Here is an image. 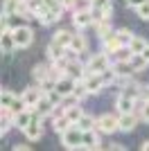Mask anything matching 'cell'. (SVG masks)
I'll return each mask as SVG.
<instances>
[{
	"instance_id": "d4e9b609",
	"label": "cell",
	"mask_w": 149,
	"mask_h": 151,
	"mask_svg": "<svg viewBox=\"0 0 149 151\" xmlns=\"http://www.w3.org/2000/svg\"><path fill=\"white\" fill-rule=\"evenodd\" d=\"M95 27H97V36H99V38H106V36H111V34H113V29H111V18L95 23Z\"/></svg>"
},
{
	"instance_id": "ba28073f",
	"label": "cell",
	"mask_w": 149,
	"mask_h": 151,
	"mask_svg": "<svg viewBox=\"0 0 149 151\" xmlns=\"http://www.w3.org/2000/svg\"><path fill=\"white\" fill-rule=\"evenodd\" d=\"M140 120H142V117H140L136 111H131V113H120V131H124V133L133 131Z\"/></svg>"
},
{
	"instance_id": "7402d4cb",
	"label": "cell",
	"mask_w": 149,
	"mask_h": 151,
	"mask_svg": "<svg viewBox=\"0 0 149 151\" xmlns=\"http://www.w3.org/2000/svg\"><path fill=\"white\" fill-rule=\"evenodd\" d=\"M70 126H72V122L68 120V117H66V115H59V117H54V120H52V129H54L56 133H59V135H61L63 131H66V129H70Z\"/></svg>"
},
{
	"instance_id": "5b68a950",
	"label": "cell",
	"mask_w": 149,
	"mask_h": 151,
	"mask_svg": "<svg viewBox=\"0 0 149 151\" xmlns=\"http://www.w3.org/2000/svg\"><path fill=\"white\" fill-rule=\"evenodd\" d=\"M14 38H16L18 47H30L34 43V32L27 25H18V27H14Z\"/></svg>"
},
{
	"instance_id": "2e32d148",
	"label": "cell",
	"mask_w": 149,
	"mask_h": 151,
	"mask_svg": "<svg viewBox=\"0 0 149 151\" xmlns=\"http://www.w3.org/2000/svg\"><path fill=\"white\" fill-rule=\"evenodd\" d=\"M43 95H45V90L41 88V86H38V88H25L23 90V99L27 101V106H30V108H34Z\"/></svg>"
},
{
	"instance_id": "5bb4252c",
	"label": "cell",
	"mask_w": 149,
	"mask_h": 151,
	"mask_svg": "<svg viewBox=\"0 0 149 151\" xmlns=\"http://www.w3.org/2000/svg\"><path fill=\"white\" fill-rule=\"evenodd\" d=\"M66 50H68L66 45H61L59 41H54V38H52V41L48 43V59H50L52 63H54V61H59V59H63V57H66Z\"/></svg>"
},
{
	"instance_id": "e575fe53",
	"label": "cell",
	"mask_w": 149,
	"mask_h": 151,
	"mask_svg": "<svg viewBox=\"0 0 149 151\" xmlns=\"http://www.w3.org/2000/svg\"><path fill=\"white\" fill-rule=\"evenodd\" d=\"M93 7H104V9H111V0H93Z\"/></svg>"
},
{
	"instance_id": "8d00e7d4",
	"label": "cell",
	"mask_w": 149,
	"mask_h": 151,
	"mask_svg": "<svg viewBox=\"0 0 149 151\" xmlns=\"http://www.w3.org/2000/svg\"><path fill=\"white\" fill-rule=\"evenodd\" d=\"M142 2H147V0H127V5H129V7H133V9H136V7H140Z\"/></svg>"
},
{
	"instance_id": "d6986e66",
	"label": "cell",
	"mask_w": 149,
	"mask_h": 151,
	"mask_svg": "<svg viewBox=\"0 0 149 151\" xmlns=\"http://www.w3.org/2000/svg\"><path fill=\"white\" fill-rule=\"evenodd\" d=\"M68 47H72L77 54L86 52V50H88V41H86V36H84V34H72V41H70Z\"/></svg>"
},
{
	"instance_id": "277c9868",
	"label": "cell",
	"mask_w": 149,
	"mask_h": 151,
	"mask_svg": "<svg viewBox=\"0 0 149 151\" xmlns=\"http://www.w3.org/2000/svg\"><path fill=\"white\" fill-rule=\"evenodd\" d=\"M111 54L108 52H99V54H93V57L88 59L86 63V72H102V70H106L108 65H111Z\"/></svg>"
},
{
	"instance_id": "ffe728a7",
	"label": "cell",
	"mask_w": 149,
	"mask_h": 151,
	"mask_svg": "<svg viewBox=\"0 0 149 151\" xmlns=\"http://www.w3.org/2000/svg\"><path fill=\"white\" fill-rule=\"evenodd\" d=\"M50 65H43V63H38V65H34V68H32V77H34V79H36L38 83H43L45 79H50Z\"/></svg>"
},
{
	"instance_id": "30bf717a",
	"label": "cell",
	"mask_w": 149,
	"mask_h": 151,
	"mask_svg": "<svg viewBox=\"0 0 149 151\" xmlns=\"http://www.w3.org/2000/svg\"><path fill=\"white\" fill-rule=\"evenodd\" d=\"M74 86H77V79H72V77H68V75H63L61 79H56V83H54V88L59 90L63 97H72Z\"/></svg>"
},
{
	"instance_id": "8992f818",
	"label": "cell",
	"mask_w": 149,
	"mask_h": 151,
	"mask_svg": "<svg viewBox=\"0 0 149 151\" xmlns=\"http://www.w3.org/2000/svg\"><path fill=\"white\" fill-rule=\"evenodd\" d=\"M72 23H74V27H79V29H84V27H88L90 23H95V20H93V12H90V7H81V9H74V12H72Z\"/></svg>"
},
{
	"instance_id": "3957f363",
	"label": "cell",
	"mask_w": 149,
	"mask_h": 151,
	"mask_svg": "<svg viewBox=\"0 0 149 151\" xmlns=\"http://www.w3.org/2000/svg\"><path fill=\"white\" fill-rule=\"evenodd\" d=\"M0 47H2V54L9 57L18 45H16V38H14V29L9 27L7 18H2V36H0Z\"/></svg>"
},
{
	"instance_id": "52a82bcc",
	"label": "cell",
	"mask_w": 149,
	"mask_h": 151,
	"mask_svg": "<svg viewBox=\"0 0 149 151\" xmlns=\"http://www.w3.org/2000/svg\"><path fill=\"white\" fill-rule=\"evenodd\" d=\"M84 83H86V88L90 95H97L104 90V79H102V75L99 72H86V77H84Z\"/></svg>"
},
{
	"instance_id": "f35d334b",
	"label": "cell",
	"mask_w": 149,
	"mask_h": 151,
	"mask_svg": "<svg viewBox=\"0 0 149 151\" xmlns=\"http://www.w3.org/2000/svg\"><path fill=\"white\" fill-rule=\"evenodd\" d=\"M142 57H145V59H147V61H149V45H147V47H145V50H142Z\"/></svg>"
},
{
	"instance_id": "d6a6232c",
	"label": "cell",
	"mask_w": 149,
	"mask_h": 151,
	"mask_svg": "<svg viewBox=\"0 0 149 151\" xmlns=\"http://www.w3.org/2000/svg\"><path fill=\"white\" fill-rule=\"evenodd\" d=\"M140 117H142V120L149 124V99H145V101H142V108H140Z\"/></svg>"
},
{
	"instance_id": "f1b7e54d",
	"label": "cell",
	"mask_w": 149,
	"mask_h": 151,
	"mask_svg": "<svg viewBox=\"0 0 149 151\" xmlns=\"http://www.w3.org/2000/svg\"><path fill=\"white\" fill-rule=\"evenodd\" d=\"M54 41H59L61 45H66V47H68L70 41H72V32H68V29H59V32L54 34Z\"/></svg>"
},
{
	"instance_id": "603a6c76",
	"label": "cell",
	"mask_w": 149,
	"mask_h": 151,
	"mask_svg": "<svg viewBox=\"0 0 149 151\" xmlns=\"http://www.w3.org/2000/svg\"><path fill=\"white\" fill-rule=\"evenodd\" d=\"M99 75H102V79H104V83H106V86H111V83H115V81L120 79V72L115 70V65H108V68H106V70H102Z\"/></svg>"
},
{
	"instance_id": "8fae6325",
	"label": "cell",
	"mask_w": 149,
	"mask_h": 151,
	"mask_svg": "<svg viewBox=\"0 0 149 151\" xmlns=\"http://www.w3.org/2000/svg\"><path fill=\"white\" fill-rule=\"evenodd\" d=\"M25 135H27V140H38L41 135H43V122H41V115H34V120L30 122V126L25 129Z\"/></svg>"
},
{
	"instance_id": "4dcf8cb0",
	"label": "cell",
	"mask_w": 149,
	"mask_h": 151,
	"mask_svg": "<svg viewBox=\"0 0 149 151\" xmlns=\"http://www.w3.org/2000/svg\"><path fill=\"white\" fill-rule=\"evenodd\" d=\"M14 111V113H20V111H25V108H27V101L23 99V95H20V97H14V101H12V106H9Z\"/></svg>"
},
{
	"instance_id": "4316f807",
	"label": "cell",
	"mask_w": 149,
	"mask_h": 151,
	"mask_svg": "<svg viewBox=\"0 0 149 151\" xmlns=\"http://www.w3.org/2000/svg\"><path fill=\"white\" fill-rule=\"evenodd\" d=\"M95 124H97V120H95L93 115H86V113L81 115V120L77 122V126H79L81 131H88V129H95Z\"/></svg>"
},
{
	"instance_id": "60d3db41",
	"label": "cell",
	"mask_w": 149,
	"mask_h": 151,
	"mask_svg": "<svg viewBox=\"0 0 149 151\" xmlns=\"http://www.w3.org/2000/svg\"><path fill=\"white\" fill-rule=\"evenodd\" d=\"M12 2H18V0H12Z\"/></svg>"
},
{
	"instance_id": "d590c367",
	"label": "cell",
	"mask_w": 149,
	"mask_h": 151,
	"mask_svg": "<svg viewBox=\"0 0 149 151\" xmlns=\"http://www.w3.org/2000/svg\"><path fill=\"white\" fill-rule=\"evenodd\" d=\"M43 5L45 7H54V9H56V7H61V5H59V0H43ZM61 9H63V7H61Z\"/></svg>"
},
{
	"instance_id": "6da1fadb",
	"label": "cell",
	"mask_w": 149,
	"mask_h": 151,
	"mask_svg": "<svg viewBox=\"0 0 149 151\" xmlns=\"http://www.w3.org/2000/svg\"><path fill=\"white\" fill-rule=\"evenodd\" d=\"M81 140H84V131L77 124H72L61 133V145L66 149H81Z\"/></svg>"
},
{
	"instance_id": "74e56055",
	"label": "cell",
	"mask_w": 149,
	"mask_h": 151,
	"mask_svg": "<svg viewBox=\"0 0 149 151\" xmlns=\"http://www.w3.org/2000/svg\"><path fill=\"white\" fill-rule=\"evenodd\" d=\"M111 149H118V151H120V149H124V147L120 145V142H113V145H111Z\"/></svg>"
},
{
	"instance_id": "9a60e30c",
	"label": "cell",
	"mask_w": 149,
	"mask_h": 151,
	"mask_svg": "<svg viewBox=\"0 0 149 151\" xmlns=\"http://www.w3.org/2000/svg\"><path fill=\"white\" fill-rule=\"evenodd\" d=\"M34 115H36V111H34V108H25V111H20V113H16V117H14V120H16V129H20V131H25V129H27V126H30V122L34 120Z\"/></svg>"
},
{
	"instance_id": "4fadbf2b",
	"label": "cell",
	"mask_w": 149,
	"mask_h": 151,
	"mask_svg": "<svg viewBox=\"0 0 149 151\" xmlns=\"http://www.w3.org/2000/svg\"><path fill=\"white\" fill-rule=\"evenodd\" d=\"M136 97H129V95H118V99H115V108H118L120 113H131V111H136Z\"/></svg>"
},
{
	"instance_id": "83f0119b",
	"label": "cell",
	"mask_w": 149,
	"mask_h": 151,
	"mask_svg": "<svg viewBox=\"0 0 149 151\" xmlns=\"http://www.w3.org/2000/svg\"><path fill=\"white\" fill-rule=\"evenodd\" d=\"M14 97H16V95H14L9 88H2V93H0V106L9 108V106H12V101H14Z\"/></svg>"
},
{
	"instance_id": "ac0fdd59",
	"label": "cell",
	"mask_w": 149,
	"mask_h": 151,
	"mask_svg": "<svg viewBox=\"0 0 149 151\" xmlns=\"http://www.w3.org/2000/svg\"><path fill=\"white\" fill-rule=\"evenodd\" d=\"M102 45H104V52H108V54H115V52H118L120 47H124V45L120 43V38L115 36V32H113L111 36L102 38Z\"/></svg>"
},
{
	"instance_id": "44dd1931",
	"label": "cell",
	"mask_w": 149,
	"mask_h": 151,
	"mask_svg": "<svg viewBox=\"0 0 149 151\" xmlns=\"http://www.w3.org/2000/svg\"><path fill=\"white\" fill-rule=\"evenodd\" d=\"M63 115L68 117L72 124H77V122L81 120V115H84V111H81V106L79 104H72V106H68V108H63Z\"/></svg>"
},
{
	"instance_id": "484cf974",
	"label": "cell",
	"mask_w": 149,
	"mask_h": 151,
	"mask_svg": "<svg viewBox=\"0 0 149 151\" xmlns=\"http://www.w3.org/2000/svg\"><path fill=\"white\" fill-rule=\"evenodd\" d=\"M129 63H131V68H133V72H142V70L149 65V61L142 57V54H133Z\"/></svg>"
},
{
	"instance_id": "f546056e",
	"label": "cell",
	"mask_w": 149,
	"mask_h": 151,
	"mask_svg": "<svg viewBox=\"0 0 149 151\" xmlns=\"http://www.w3.org/2000/svg\"><path fill=\"white\" fill-rule=\"evenodd\" d=\"M115 36L120 38V43H122L124 47H129L131 38H133V32H131V29H118V32H115Z\"/></svg>"
},
{
	"instance_id": "9c48e42d",
	"label": "cell",
	"mask_w": 149,
	"mask_h": 151,
	"mask_svg": "<svg viewBox=\"0 0 149 151\" xmlns=\"http://www.w3.org/2000/svg\"><path fill=\"white\" fill-rule=\"evenodd\" d=\"M66 75L79 81V79H84V77H86V65H84L79 59H68V65H66Z\"/></svg>"
},
{
	"instance_id": "cb8c5ba5",
	"label": "cell",
	"mask_w": 149,
	"mask_h": 151,
	"mask_svg": "<svg viewBox=\"0 0 149 151\" xmlns=\"http://www.w3.org/2000/svg\"><path fill=\"white\" fill-rule=\"evenodd\" d=\"M149 45V41L147 38H142V36H133L131 38V43H129V50L133 52V54H142V50Z\"/></svg>"
},
{
	"instance_id": "7c38bea8",
	"label": "cell",
	"mask_w": 149,
	"mask_h": 151,
	"mask_svg": "<svg viewBox=\"0 0 149 151\" xmlns=\"http://www.w3.org/2000/svg\"><path fill=\"white\" fill-rule=\"evenodd\" d=\"M99 131L97 129H88L84 131V140H81V149H99Z\"/></svg>"
},
{
	"instance_id": "836d02e7",
	"label": "cell",
	"mask_w": 149,
	"mask_h": 151,
	"mask_svg": "<svg viewBox=\"0 0 149 151\" xmlns=\"http://www.w3.org/2000/svg\"><path fill=\"white\" fill-rule=\"evenodd\" d=\"M149 99V83H145V86H140V101Z\"/></svg>"
},
{
	"instance_id": "1f68e13d",
	"label": "cell",
	"mask_w": 149,
	"mask_h": 151,
	"mask_svg": "<svg viewBox=\"0 0 149 151\" xmlns=\"http://www.w3.org/2000/svg\"><path fill=\"white\" fill-rule=\"evenodd\" d=\"M136 12H138V18L149 20V0H147V2H142L140 7H136Z\"/></svg>"
},
{
	"instance_id": "7a4b0ae2",
	"label": "cell",
	"mask_w": 149,
	"mask_h": 151,
	"mask_svg": "<svg viewBox=\"0 0 149 151\" xmlns=\"http://www.w3.org/2000/svg\"><path fill=\"white\" fill-rule=\"evenodd\" d=\"M95 129H97L99 133H106V135H111V133L120 131V115H111V113L99 115Z\"/></svg>"
},
{
	"instance_id": "b9f144b4",
	"label": "cell",
	"mask_w": 149,
	"mask_h": 151,
	"mask_svg": "<svg viewBox=\"0 0 149 151\" xmlns=\"http://www.w3.org/2000/svg\"><path fill=\"white\" fill-rule=\"evenodd\" d=\"M90 5H93V0H90Z\"/></svg>"
},
{
	"instance_id": "e0dca14e",
	"label": "cell",
	"mask_w": 149,
	"mask_h": 151,
	"mask_svg": "<svg viewBox=\"0 0 149 151\" xmlns=\"http://www.w3.org/2000/svg\"><path fill=\"white\" fill-rule=\"evenodd\" d=\"M52 108H56V106H54V104H52V99H50V97H48V93H45L43 97L38 99V104H36V106H34V111H36V113L41 115V120H43V117H48V115H52Z\"/></svg>"
},
{
	"instance_id": "ab89813d",
	"label": "cell",
	"mask_w": 149,
	"mask_h": 151,
	"mask_svg": "<svg viewBox=\"0 0 149 151\" xmlns=\"http://www.w3.org/2000/svg\"><path fill=\"white\" fill-rule=\"evenodd\" d=\"M140 149H142V151H149V140H147V142H142V145H140Z\"/></svg>"
}]
</instances>
